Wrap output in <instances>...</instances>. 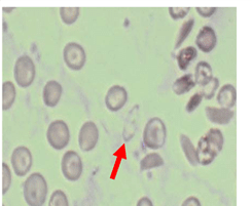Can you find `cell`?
Listing matches in <instances>:
<instances>
[{
    "mask_svg": "<svg viewBox=\"0 0 252 206\" xmlns=\"http://www.w3.org/2000/svg\"><path fill=\"white\" fill-rule=\"evenodd\" d=\"M48 184L39 173L29 176L23 184V196L29 206H42L48 196Z\"/></svg>",
    "mask_w": 252,
    "mask_h": 206,
    "instance_id": "obj_1",
    "label": "cell"
},
{
    "mask_svg": "<svg viewBox=\"0 0 252 206\" xmlns=\"http://www.w3.org/2000/svg\"><path fill=\"white\" fill-rule=\"evenodd\" d=\"M167 129L164 121L158 117H153L145 124L143 130V144L152 150H158L165 146Z\"/></svg>",
    "mask_w": 252,
    "mask_h": 206,
    "instance_id": "obj_2",
    "label": "cell"
},
{
    "mask_svg": "<svg viewBox=\"0 0 252 206\" xmlns=\"http://www.w3.org/2000/svg\"><path fill=\"white\" fill-rule=\"evenodd\" d=\"M35 64L30 56L27 54L19 56L14 67V77L17 84L22 88L29 87L35 79Z\"/></svg>",
    "mask_w": 252,
    "mask_h": 206,
    "instance_id": "obj_3",
    "label": "cell"
},
{
    "mask_svg": "<svg viewBox=\"0 0 252 206\" xmlns=\"http://www.w3.org/2000/svg\"><path fill=\"white\" fill-rule=\"evenodd\" d=\"M47 140L55 150H63L70 141V131L66 122L55 120L50 123L47 130Z\"/></svg>",
    "mask_w": 252,
    "mask_h": 206,
    "instance_id": "obj_4",
    "label": "cell"
},
{
    "mask_svg": "<svg viewBox=\"0 0 252 206\" xmlns=\"http://www.w3.org/2000/svg\"><path fill=\"white\" fill-rule=\"evenodd\" d=\"M83 161L82 158L75 151H67L61 161V170L64 178L69 181H76L83 175Z\"/></svg>",
    "mask_w": 252,
    "mask_h": 206,
    "instance_id": "obj_5",
    "label": "cell"
},
{
    "mask_svg": "<svg viewBox=\"0 0 252 206\" xmlns=\"http://www.w3.org/2000/svg\"><path fill=\"white\" fill-rule=\"evenodd\" d=\"M63 59L66 66L72 71H79L84 68L87 54L85 49L76 42H69L63 50Z\"/></svg>",
    "mask_w": 252,
    "mask_h": 206,
    "instance_id": "obj_6",
    "label": "cell"
},
{
    "mask_svg": "<svg viewBox=\"0 0 252 206\" xmlns=\"http://www.w3.org/2000/svg\"><path fill=\"white\" fill-rule=\"evenodd\" d=\"M10 162L18 177H25L31 169L33 157L28 148L25 146H19L11 154Z\"/></svg>",
    "mask_w": 252,
    "mask_h": 206,
    "instance_id": "obj_7",
    "label": "cell"
},
{
    "mask_svg": "<svg viewBox=\"0 0 252 206\" xmlns=\"http://www.w3.org/2000/svg\"><path fill=\"white\" fill-rule=\"evenodd\" d=\"M99 129L93 121L85 122L78 133V146L83 152H90L97 146Z\"/></svg>",
    "mask_w": 252,
    "mask_h": 206,
    "instance_id": "obj_8",
    "label": "cell"
},
{
    "mask_svg": "<svg viewBox=\"0 0 252 206\" xmlns=\"http://www.w3.org/2000/svg\"><path fill=\"white\" fill-rule=\"evenodd\" d=\"M105 106L111 112H118L128 101V93L125 87L121 85L111 86L105 96Z\"/></svg>",
    "mask_w": 252,
    "mask_h": 206,
    "instance_id": "obj_9",
    "label": "cell"
},
{
    "mask_svg": "<svg viewBox=\"0 0 252 206\" xmlns=\"http://www.w3.org/2000/svg\"><path fill=\"white\" fill-rule=\"evenodd\" d=\"M62 93V85L56 80H50L45 83L42 90V100L44 105L50 108L56 107L61 100Z\"/></svg>",
    "mask_w": 252,
    "mask_h": 206,
    "instance_id": "obj_10",
    "label": "cell"
},
{
    "mask_svg": "<svg viewBox=\"0 0 252 206\" xmlns=\"http://www.w3.org/2000/svg\"><path fill=\"white\" fill-rule=\"evenodd\" d=\"M216 43L217 37L213 28L209 26H204L200 29L196 38V44L201 52L205 53L211 52L216 47Z\"/></svg>",
    "mask_w": 252,
    "mask_h": 206,
    "instance_id": "obj_11",
    "label": "cell"
},
{
    "mask_svg": "<svg viewBox=\"0 0 252 206\" xmlns=\"http://www.w3.org/2000/svg\"><path fill=\"white\" fill-rule=\"evenodd\" d=\"M205 113L207 119L214 124L226 125L232 121L235 113L231 109L226 108H215V107H206Z\"/></svg>",
    "mask_w": 252,
    "mask_h": 206,
    "instance_id": "obj_12",
    "label": "cell"
},
{
    "mask_svg": "<svg viewBox=\"0 0 252 206\" xmlns=\"http://www.w3.org/2000/svg\"><path fill=\"white\" fill-rule=\"evenodd\" d=\"M197 154L199 164L203 166L211 164L214 161V159L217 157V154L213 151V149L208 144L205 135H203L199 140L197 147Z\"/></svg>",
    "mask_w": 252,
    "mask_h": 206,
    "instance_id": "obj_13",
    "label": "cell"
},
{
    "mask_svg": "<svg viewBox=\"0 0 252 206\" xmlns=\"http://www.w3.org/2000/svg\"><path fill=\"white\" fill-rule=\"evenodd\" d=\"M237 91L234 85L224 84L217 94V102L221 108L232 109L236 105Z\"/></svg>",
    "mask_w": 252,
    "mask_h": 206,
    "instance_id": "obj_14",
    "label": "cell"
},
{
    "mask_svg": "<svg viewBox=\"0 0 252 206\" xmlns=\"http://www.w3.org/2000/svg\"><path fill=\"white\" fill-rule=\"evenodd\" d=\"M179 143H180L181 149L183 151V154H185L189 163L191 166L196 167L199 164L197 149L194 148V146H193L192 142L190 141L189 137L186 134H180L179 135Z\"/></svg>",
    "mask_w": 252,
    "mask_h": 206,
    "instance_id": "obj_15",
    "label": "cell"
},
{
    "mask_svg": "<svg viewBox=\"0 0 252 206\" xmlns=\"http://www.w3.org/2000/svg\"><path fill=\"white\" fill-rule=\"evenodd\" d=\"M213 78L214 77L211 66L205 61L199 62L196 66V70H194V80H196V83L202 87L208 84Z\"/></svg>",
    "mask_w": 252,
    "mask_h": 206,
    "instance_id": "obj_16",
    "label": "cell"
},
{
    "mask_svg": "<svg viewBox=\"0 0 252 206\" xmlns=\"http://www.w3.org/2000/svg\"><path fill=\"white\" fill-rule=\"evenodd\" d=\"M196 84V80H194L192 74H186L175 80V82L172 85V90L175 95L181 96L189 93Z\"/></svg>",
    "mask_w": 252,
    "mask_h": 206,
    "instance_id": "obj_17",
    "label": "cell"
},
{
    "mask_svg": "<svg viewBox=\"0 0 252 206\" xmlns=\"http://www.w3.org/2000/svg\"><path fill=\"white\" fill-rule=\"evenodd\" d=\"M198 56V51L193 47H188L182 49L176 55L178 68L181 71H186L189 64Z\"/></svg>",
    "mask_w": 252,
    "mask_h": 206,
    "instance_id": "obj_18",
    "label": "cell"
},
{
    "mask_svg": "<svg viewBox=\"0 0 252 206\" xmlns=\"http://www.w3.org/2000/svg\"><path fill=\"white\" fill-rule=\"evenodd\" d=\"M205 137L206 140H207L208 144L210 145V147L213 149V151L219 155L222 150L224 143L222 132L217 129H210L207 131V133L205 134Z\"/></svg>",
    "mask_w": 252,
    "mask_h": 206,
    "instance_id": "obj_19",
    "label": "cell"
},
{
    "mask_svg": "<svg viewBox=\"0 0 252 206\" xmlns=\"http://www.w3.org/2000/svg\"><path fill=\"white\" fill-rule=\"evenodd\" d=\"M17 97V90L15 84L11 81H5L2 84V109L9 110L14 105Z\"/></svg>",
    "mask_w": 252,
    "mask_h": 206,
    "instance_id": "obj_20",
    "label": "cell"
},
{
    "mask_svg": "<svg viewBox=\"0 0 252 206\" xmlns=\"http://www.w3.org/2000/svg\"><path fill=\"white\" fill-rule=\"evenodd\" d=\"M165 163L163 157L159 155L158 153L153 152V153H148L145 155L140 161V171H145V170H150L153 168L157 167H161Z\"/></svg>",
    "mask_w": 252,
    "mask_h": 206,
    "instance_id": "obj_21",
    "label": "cell"
},
{
    "mask_svg": "<svg viewBox=\"0 0 252 206\" xmlns=\"http://www.w3.org/2000/svg\"><path fill=\"white\" fill-rule=\"evenodd\" d=\"M79 16V7H61L60 17L65 25H72Z\"/></svg>",
    "mask_w": 252,
    "mask_h": 206,
    "instance_id": "obj_22",
    "label": "cell"
},
{
    "mask_svg": "<svg viewBox=\"0 0 252 206\" xmlns=\"http://www.w3.org/2000/svg\"><path fill=\"white\" fill-rule=\"evenodd\" d=\"M194 25V20L190 19L187 22H185L180 27V30L178 32V35L176 38V43H175V49H179L181 47V44L185 42V40L188 38V36L190 34L192 28Z\"/></svg>",
    "mask_w": 252,
    "mask_h": 206,
    "instance_id": "obj_23",
    "label": "cell"
},
{
    "mask_svg": "<svg viewBox=\"0 0 252 206\" xmlns=\"http://www.w3.org/2000/svg\"><path fill=\"white\" fill-rule=\"evenodd\" d=\"M219 86H220V80L219 78L214 77L208 84L202 86L201 94L206 100H211L214 97Z\"/></svg>",
    "mask_w": 252,
    "mask_h": 206,
    "instance_id": "obj_24",
    "label": "cell"
},
{
    "mask_svg": "<svg viewBox=\"0 0 252 206\" xmlns=\"http://www.w3.org/2000/svg\"><path fill=\"white\" fill-rule=\"evenodd\" d=\"M49 206H69L66 194L61 190H56L53 192L50 198Z\"/></svg>",
    "mask_w": 252,
    "mask_h": 206,
    "instance_id": "obj_25",
    "label": "cell"
},
{
    "mask_svg": "<svg viewBox=\"0 0 252 206\" xmlns=\"http://www.w3.org/2000/svg\"><path fill=\"white\" fill-rule=\"evenodd\" d=\"M11 185V171L6 163H2V193L5 194Z\"/></svg>",
    "mask_w": 252,
    "mask_h": 206,
    "instance_id": "obj_26",
    "label": "cell"
},
{
    "mask_svg": "<svg viewBox=\"0 0 252 206\" xmlns=\"http://www.w3.org/2000/svg\"><path fill=\"white\" fill-rule=\"evenodd\" d=\"M203 96L201 93H197L194 94L193 96H191V98L189 99V101L188 102V104L186 106V110L188 113H192L194 110H196L200 104L203 101Z\"/></svg>",
    "mask_w": 252,
    "mask_h": 206,
    "instance_id": "obj_27",
    "label": "cell"
},
{
    "mask_svg": "<svg viewBox=\"0 0 252 206\" xmlns=\"http://www.w3.org/2000/svg\"><path fill=\"white\" fill-rule=\"evenodd\" d=\"M169 15L173 20H180L186 18L189 13V7H169Z\"/></svg>",
    "mask_w": 252,
    "mask_h": 206,
    "instance_id": "obj_28",
    "label": "cell"
},
{
    "mask_svg": "<svg viewBox=\"0 0 252 206\" xmlns=\"http://www.w3.org/2000/svg\"><path fill=\"white\" fill-rule=\"evenodd\" d=\"M196 10L198 11V14L203 17V18H210L212 17L215 13L217 8L216 7H197Z\"/></svg>",
    "mask_w": 252,
    "mask_h": 206,
    "instance_id": "obj_29",
    "label": "cell"
},
{
    "mask_svg": "<svg viewBox=\"0 0 252 206\" xmlns=\"http://www.w3.org/2000/svg\"><path fill=\"white\" fill-rule=\"evenodd\" d=\"M181 206H202V205H201L200 200L197 197L190 196L183 201Z\"/></svg>",
    "mask_w": 252,
    "mask_h": 206,
    "instance_id": "obj_30",
    "label": "cell"
},
{
    "mask_svg": "<svg viewBox=\"0 0 252 206\" xmlns=\"http://www.w3.org/2000/svg\"><path fill=\"white\" fill-rule=\"evenodd\" d=\"M136 206H154V204L148 197H142L137 202Z\"/></svg>",
    "mask_w": 252,
    "mask_h": 206,
    "instance_id": "obj_31",
    "label": "cell"
},
{
    "mask_svg": "<svg viewBox=\"0 0 252 206\" xmlns=\"http://www.w3.org/2000/svg\"><path fill=\"white\" fill-rule=\"evenodd\" d=\"M2 10L4 11V13H10V11H13L14 10V7H3L2 8Z\"/></svg>",
    "mask_w": 252,
    "mask_h": 206,
    "instance_id": "obj_32",
    "label": "cell"
}]
</instances>
